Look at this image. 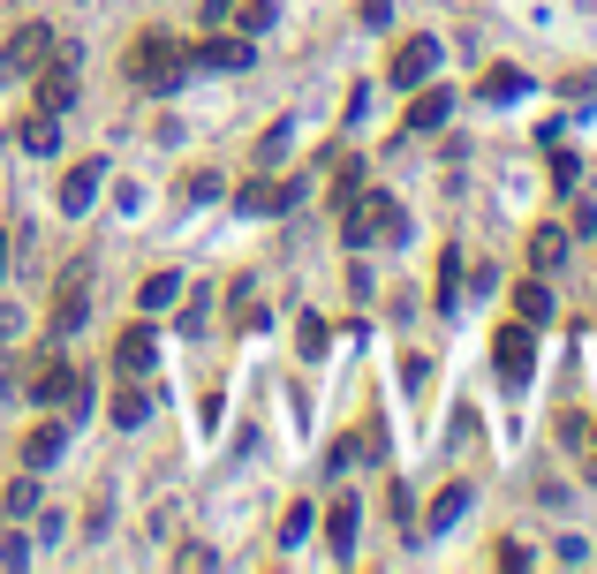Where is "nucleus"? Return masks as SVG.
<instances>
[{"instance_id": "f257e3e1", "label": "nucleus", "mask_w": 597, "mask_h": 574, "mask_svg": "<svg viewBox=\"0 0 597 574\" xmlns=\"http://www.w3.org/2000/svg\"><path fill=\"white\" fill-rule=\"evenodd\" d=\"M122 68H129V84H137V91H174V84L189 76V46H182V38H166V30H145V38L129 46V61H122Z\"/></svg>"}, {"instance_id": "ddd939ff", "label": "nucleus", "mask_w": 597, "mask_h": 574, "mask_svg": "<svg viewBox=\"0 0 597 574\" xmlns=\"http://www.w3.org/2000/svg\"><path fill=\"white\" fill-rule=\"evenodd\" d=\"M151 363H159V348H151V333H145V325H129V333L114 340V371H122V378H145Z\"/></svg>"}, {"instance_id": "5701e85b", "label": "nucleus", "mask_w": 597, "mask_h": 574, "mask_svg": "<svg viewBox=\"0 0 597 574\" xmlns=\"http://www.w3.org/2000/svg\"><path fill=\"white\" fill-rule=\"evenodd\" d=\"M439 310H453L461 302V250H439V295H432Z\"/></svg>"}, {"instance_id": "9b49d317", "label": "nucleus", "mask_w": 597, "mask_h": 574, "mask_svg": "<svg viewBox=\"0 0 597 574\" xmlns=\"http://www.w3.org/2000/svg\"><path fill=\"white\" fill-rule=\"evenodd\" d=\"M469 499H476V476H453L447 491H439V499H432V514H424V537H447L453 522H461V514H469Z\"/></svg>"}, {"instance_id": "4be33fe9", "label": "nucleus", "mask_w": 597, "mask_h": 574, "mask_svg": "<svg viewBox=\"0 0 597 574\" xmlns=\"http://www.w3.org/2000/svg\"><path fill=\"white\" fill-rule=\"evenodd\" d=\"M174 295H182V273H151V280L137 287V302H145V310H174Z\"/></svg>"}, {"instance_id": "dca6fc26", "label": "nucleus", "mask_w": 597, "mask_h": 574, "mask_svg": "<svg viewBox=\"0 0 597 574\" xmlns=\"http://www.w3.org/2000/svg\"><path fill=\"white\" fill-rule=\"evenodd\" d=\"M15 144H23V151H38V159H46V151H61V114H46V107H38V114L15 129Z\"/></svg>"}, {"instance_id": "393cba45", "label": "nucleus", "mask_w": 597, "mask_h": 574, "mask_svg": "<svg viewBox=\"0 0 597 574\" xmlns=\"http://www.w3.org/2000/svg\"><path fill=\"white\" fill-rule=\"evenodd\" d=\"M296 537H310V507H288V514H281V545H296Z\"/></svg>"}, {"instance_id": "f3484780", "label": "nucleus", "mask_w": 597, "mask_h": 574, "mask_svg": "<svg viewBox=\"0 0 597 574\" xmlns=\"http://www.w3.org/2000/svg\"><path fill=\"white\" fill-rule=\"evenodd\" d=\"M514 317H522V325H545V317H552V287L537 280V273L514 287Z\"/></svg>"}, {"instance_id": "4468645a", "label": "nucleus", "mask_w": 597, "mask_h": 574, "mask_svg": "<svg viewBox=\"0 0 597 574\" xmlns=\"http://www.w3.org/2000/svg\"><path fill=\"white\" fill-rule=\"evenodd\" d=\"M560 438L575 446V461H583V476L597 484V430H590V416H583V409H560Z\"/></svg>"}, {"instance_id": "423d86ee", "label": "nucleus", "mask_w": 597, "mask_h": 574, "mask_svg": "<svg viewBox=\"0 0 597 574\" xmlns=\"http://www.w3.org/2000/svg\"><path fill=\"white\" fill-rule=\"evenodd\" d=\"M250 61H258V53H250V30H212L204 46H189V68H220V76L235 68V76H242Z\"/></svg>"}, {"instance_id": "39448f33", "label": "nucleus", "mask_w": 597, "mask_h": 574, "mask_svg": "<svg viewBox=\"0 0 597 574\" xmlns=\"http://www.w3.org/2000/svg\"><path fill=\"white\" fill-rule=\"evenodd\" d=\"M84 317H91V265H69L61 287H53V317H46V325H53V333H76Z\"/></svg>"}, {"instance_id": "9d476101", "label": "nucleus", "mask_w": 597, "mask_h": 574, "mask_svg": "<svg viewBox=\"0 0 597 574\" xmlns=\"http://www.w3.org/2000/svg\"><path fill=\"white\" fill-rule=\"evenodd\" d=\"M30 394L53 409V401H69V409H84V386H76V371H69V355H46L38 363V378H30Z\"/></svg>"}, {"instance_id": "c756f323", "label": "nucleus", "mask_w": 597, "mask_h": 574, "mask_svg": "<svg viewBox=\"0 0 597 574\" xmlns=\"http://www.w3.org/2000/svg\"><path fill=\"white\" fill-rule=\"evenodd\" d=\"M0 273H8V235H0Z\"/></svg>"}, {"instance_id": "c85d7f7f", "label": "nucleus", "mask_w": 597, "mask_h": 574, "mask_svg": "<svg viewBox=\"0 0 597 574\" xmlns=\"http://www.w3.org/2000/svg\"><path fill=\"white\" fill-rule=\"evenodd\" d=\"M8 333H15V310H8V302H0V340H8Z\"/></svg>"}, {"instance_id": "20e7f679", "label": "nucleus", "mask_w": 597, "mask_h": 574, "mask_svg": "<svg viewBox=\"0 0 597 574\" xmlns=\"http://www.w3.org/2000/svg\"><path fill=\"white\" fill-rule=\"evenodd\" d=\"M46 53H53V23H23V30H8V46H0V76H38Z\"/></svg>"}, {"instance_id": "bb28decb", "label": "nucleus", "mask_w": 597, "mask_h": 574, "mask_svg": "<svg viewBox=\"0 0 597 574\" xmlns=\"http://www.w3.org/2000/svg\"><path fill=\"white\" fill-rule=\"evenodd\" d=\"M8 507H15V514H30V507H38V484H30V476H23V484H8Z\"/></svg>"}, {"instance_id": "b1692460", "label": "nucleus", "mask_w": 597, "mask_h": 574, "mask_svg": "<svg viewBox=\"0 0 597 574\" xmlns=\"http://www.w3.org/2000/svg\"><path fill=\"white\" fill-rule=\"evenodd\" d=\"M145 416H151V401L137 394V386H122V394H114V424H122V430H137Z\"/></svg>"}, {"instance_id": "f8f14e48", "label": "nucleus", "mask_w": 597, "mask_h": 574, "mask_svg": "<svg viewBox=\"0 0 597 574\" xmlns=\"http://www.w3.org/2000/svg\"><path fill=\"white\" fill-rule=\"evenodd\" d=\"M38 107H46V114H69V107H76V61H69V53H61L53 68H38Z\"/></svg>"}, {"instance_id": "1a4fd4ad", "label": "nucleus", "mask_w": 597, "mask_h": 574, "mask_svg": "<svg viewBox=\"0 0 597 574\" xmlns=\"http://www.w3.org/2000/svg\"><path fill=\"white\" fill-rule=\"evenodd\" d=\"M99 174H107L99 159H76V166L61 174V197H53V204H61V220H76V212H91V197H99Z\"/></svg>"}, {"instance_id": "0eeeda50", "label": "nucleus", "mask_w": 597, "mask_h": 574, "mask_svg": "<svg viewBox=\"0 0 597 574\" xmlns=\"http://www.w3.org/2000/svg\"><path fill=\"white\" fill-rule=\"evenodd\" d=\"M432 68H439V38H424V30H416V38H401V46H394V61H386V76H394L401 91L432 84Z\"/></svg>"}, {"instance_id": "aec40b11", "label": "nucleus", "mask_w": 597, "mask_h": 574, "mask_svg": "<svg viewBox=\"0 0 597 574\" xmlns=\"http://www.w3.org/2000/svg\"><path fill=\"white\" fill-rule=\"evenodd\" d=\"M61 446H69L61 424H38L30 438H23V461H30V469H46V461H61Z\"/></svg>"}, {"instance_id": "6ab92c4d", "label": "nucleus", "mask_w": 597, "mask_h": 574, "mask_svg": "<svg viewBox=\"0 0 597 574\" xmlns=\"http://www.w3.org/2000/svg\"><path fill=\"white\" fill-rule=\"evenodd\" d=\"M447 114H453L447 91H416V99H409V137H416V129H439Z\"/></svg>"}, {"instance_id": "cd10ccee", "label": "nucleus", "mask_w": 597, "mask_h": 574, "mask_svg": "<svg viewBox=\"0 0 597 574\" xmlns=\"http://www.w3.org/2000/svg\"><path fill=\"white\" fill-rule=\"evenodd\" d=\"M363 23L378 30V23H394V0H363Z\"/></svg>"}, {"instance_id": "a878e982", "label": "nucleus", "mask_w": 597, "mask_h": 574, "mask_svg": "<svg viewBox=\"0 0 597 574\" xmlns=\"http://www.w3.org/2000/svg\"><path fill=\"white\" fill-rule=\"evenodd\" d=\"M356 189H363V166H340V182H333V204H348Z\"/></svg>"}, {"instance_id": "2eb2a0df", "label": "nucleus", "mask_w": 597, "mask_h": 574, "mask_svg": "<svg viewBox=\"0 0 597 574\" xmlns=\"http://www.w3.org/2000/svg\"><path fill=\"white\" fill-rule=\"evenodd\" d=\"M356 529H363V514H356V499H333V507H325V545H333L340 560L356 552Z\"/></svg>"}, {"instance_id": "f03ea898", "label": "nucleus", "mask_w": 597, "mask_h": 574, "mask_svg": "<svg viewBox=\"0 0 597 574\" xmlns=\"http://www.w3.org/2000/svg\"><path fill=\"white\" fill-rule=\"evenodd\" d=\"M340 235H348V250L394 242V235H401V204H394L386 189H356V197L340 204Z\"/></svg>"}, {"instance_id": "7ed1b4c3", "label": "nucleus", "mask_w": 597, "mask_h": 574, "mask_svg": "<svg viewBox=\"0 0 597 574\" xmlns=\"http://www.w3.org/2000/svg\"><path fill=\"white\" fill-rule=\"evenodd\" d=\"M492 363H499V378L507 386H530V371H537V333L514 317V325H499L492 333Z\"/></svg>"}, {"instance_id": "6e6552de", "label": "nucleus", "mask_w": 597, "mask_h": 574, "mask_svg": "<svg viewBox=\"0 0 597 574\" xmlns=\"http://www.w3.org/2000/svg\"><path fill=\"white\" fill-rule=\"evenodd\" d=\"M288 204H296V182H288V174H258V182L235 189V212H250V220H273V212H288Z\"/></svg>"}, {"instance_id": "a211bd4d", "label": "nucleus", "mask_w": 597, "mask_h": 574, "mask_svg": "<svg viewBox=\"0 0 597 574\" xmlns=\"http://www.w3.org/2000/svg\"><path fill=\"white\" fill-rule=\"evenodd\" d=\"M568 258V235L560 227H530V273H552Z\"/></svg>"}, {"instance_id": "412c9836", "label": "nucleus", "mask_w": 597, "mask_h": 574, "mask_svg": "<svg viewBox=\"0 0 597 574\" xmlns=\"http://www.w3.org/2000/svg\"><path fill=\"white\" fill-rule=\"evenodd\" d=\"M476 91H484V99H522V91H530V76H522V68H484V84H476Z\"/></svg>"}]
</instances>
